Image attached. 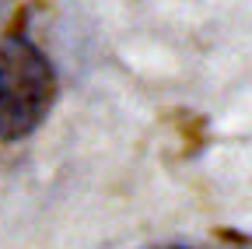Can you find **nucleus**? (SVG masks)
Listing matches in <instances>:
<instances>
[{"label":"nucleus","instance_id":"f257e3e1","mask_svg":"<svg viewBox=\"0 0 252 249\" xmlns=\"http://www.w3.org/2000/svg\"><path fill=\"white\" fill-rule=\"evenodd\" d=\"M56 67L28 36L0 46V141L11 144L42 127L56 102Z\"/></svg>","mask_w":252,"mask_h":249},{"label":"nucleus","instance_id":"f03ea898","mask_svg":"<svg viewBox=\"0 0 252 249\" xmlns=\"http://www.w3.org/2000/svg\"><path fill=\"white\" fill-rule=\"evenodd\" d=\"M168 249H189V246H168Z\"/></svg>","mask_w":252,"mask_h":249}]
</instances>
